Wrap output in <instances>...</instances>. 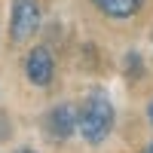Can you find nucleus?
<instances>
[{
  "instance_id": "nucleus-5",
  "label": "nucleus",
  "mask_w": 153,
  "mask_h": 153,
  "mask_svg": "<svg viewBox=\"0 0 153 153\" xmlns=\"http://www.w3.org/2000/svg\"><path fill=\"white\" fill-rule=\"evenodd\" d=\"M107 19H132L144 0H92Z\"/></svg>"
},
{
  "instance_id": "nucleus-8",
  "label": "nucleus",
  "mask_w": 153,
  "mask_h": 153,
  "mask_svg": "<svg viewBox=\"0 0 153 153\" xmlns=\"http://www.w3.org/2000/svg\"><path fill=\"white\" fill-rule=\"evenodd\" d=\"M144 153H153V141H150V144H147V147H144Z\"/></svg>"
},
{
  "instance_id": "nucleus-4",
  "label": "nucleus",
  "mask_w": 153,
  "mask_h": 153,
  "mask_svg": "<svg viewBox=\"0 0 153 153\" xmlns=\"http://www.w3.org/2000/svg\"><path fill=\"white\" fill-rule=\"evenodd\" d=\"M43 126H46V135L52 138V141H68L76 132V110H74V104H55L46 113Z\"/></svg>"
},
{
  "instance_id": "nucleus-9",
  "label": "nucleus",
  "mask_w": 153,
  "mask_h": 153,
  "mask_svg": "<svg viewBox=\"0 0 153 153\" xmlns=\"http://www.w3.org/2000/svg\"><path fill=\"white\" fill-rule=\"evenodd\" d=\"M19 153H34V150H28V147H22V150H19Z\"/></svg>"
},
{
  "instance_id": "nucleus-1",
  "label": "nucleus",
  "mask_w": 153,
  "mask_h": 153,
  "mask_svg": "<svg viewBox=\"0 0 153 153\" xmlns=\"http://www.w3.org/2000/svg\"><path fill=\"white\" fill-rule=\"evenodd\" d=\"M76 132L89 144H101L113 132V104L104 92H92L83 101L80 113H76Z\"/></svg>"
},
{
  "instance_id": "nucleus-2",
  "label": "nucleus",
  "mask_w": 153,
  "mask_h": 153,
  "mask_svg": "<svg viewBox=\"0 0 153 153\" xmlns=\"http://www.w3.org/2000/svg\"><path fill=\"white\" fill-rule=\"evenodd\" d=\"M40 0H12V12H9V40L12 43H25L40 31Z\"/></svg>"
},
{
  "instance_id": "nucleus-6",
  "label": "nucleus",
  "mask_w": 153,
  "mask_h": 153,
  "mask_svg": "<svg viewBox=\"0 0 153 153\" xmlns=\"http://www.w3.org/2000/svg\"><path fill=\"white\" fill-rule=\"evenodd\" d=\"M141 71H144V68H141V55H138V52H129V55H126V74L138 80Z\"/></svg>"
},
{
  "instance_id": "nucleus-3",
  "label": "nucleus",
  "mask_w": 153,
  "mask_h": 153,
  "mask_svg": "<svg viewBox=\"0 0 153 153\" xmlns=\"http://www.w3.org/2000/svg\"><path fill=\"white\" fill-rule=\"evenodd\" d=\"M25 76L34 83V86H49L55 76V58L49 52V46H34L28 58H25Z\"/></svg>"
},
{
  "instance_id": "nucleus-7",
  "label": "nucleus",
  "mask_w": 153,
  "mask_h": 153,
  "mask_svg": "<svg viewBox=\"0 0 153 153\" xmlns=\"http://www.w3.org/2000/svg\"><path fill=\"white\" fill-rule=\"evenodd\" d=\"M147 117H150V123H153V98H150V104H147Z\"/></svg>"
}]
</instances>
